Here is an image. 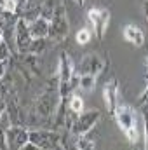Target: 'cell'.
<instances>
[{"instance_id":"18","label":"cell","mask_w":148,"mask_h":150,"mask_svg":"<svg viewBox=\"0 0 148 150\" xmlns=\"http://www.w3.org/2000/svg\"><path fill=\"white\" fill-rule=\"evenodd\" d=\"M68 108L73 110L75 113H80L84 110V100H82L80 96H77V94H72V96L68 98Z\"/></svg>"},{"instance_id":"20","label":"cell","mask_w":148,"mask_h":150,"mask_svg":"<svg viewBox=\"0 0 148 150\" xmlns=\"http://www.w3.org/2000/svg\"><path fill=\"white\" fill-rule=\"evenodd\" d=\"M0 5L4 7L5 12H16V14H19L18 12V0H4Z\"/></svg>"},{"instance_id":"26","label":"cell","mask_w":148,"mask_h":150,"mask_svg":"<svg viewBox=\"0 0 148 150\" xmlns=\"http://www.w3.org/2000/svg\"><path fill=\"white\" fill-rule=\"evenodd\" d=\"M2 18H4V7L0 5V23H2Z\"/></svg>"},{"instance_id":"9","label":"cell","mask_w":148,"mask_h":150,"mask_svg":"<svg viewBox=\"0 0 148 150\" xmlns=\"http://www.w3.org/2000/svg\"><path fill=\"white\" fill-rule=\"evenodd\" d=\"M78 74H92V75H98L105 72V65H103V59L96 54H85L78 65V68H75Z\"/></svg>"},{"instance_id":"13","label":"cell","mask_w":148,"mask_h":150,"mask_svg":"<svg viewBox=\"0 0 148 150\" xmlns=\"http://www.w3.org/2000/svg\"><path fill=\"white\" fill-rule=\"evenodd\" d=\"M124 38L131 44H134L136 47H141L145 44V33L141 28H138L136 25H127L124 26Z\"/></svg>"},{"instance_id":"5","label":"cell","mask_w":148,"mask_h":150,"mask_svg":"<svg viewBox=\"0 0 148 150\" xmlns=\"http://www.w3.org/2000/svg\"><path fill=\"white\" fill-rule=\"evenodd\" d=\"M101 119V112L98 108H91L87 112H80L77 120L73 122L72 129H70V134L72 136H82V134H87Z\"/></svg>"},{"instance_id":"21","label":"cell","mask_w":148,"mask_h":150,"mask_svg":"<svg viewBox=\"0 0 148 150\" xmlns=\"http://www.w3.org/2000/svg\"><path fill=\"white\" fill-rule=\"evenodd\" d=\"M11 58V49H9V44L4 40L0 42V61H7Z\"/></svg>"},{"instance_id":"7","label":"cell","mask_w":148,"mask_h":150,"mask_svg":"<svg viewBox=\"0 0 148 150\" xmlns=\"http://www.w3.org/2000/svg\"><path fill=\"white\" fill-rule=\"evenodd\" d=\"M5 140H7V149H25L30 143V131L26 127H23L21 124H11L5 129Z\"/></svg>"},{"instance_id":"11","label":"cell","mask_w":148,"mask_h":150,"mask_svg":"<svg viewBox=\"0 0 148 150\" xmlns=\"http://www.w3.org/2000/svg\"><path fill=\"white\" fill-rule=\"evenodd\" d=\"M77 72L75 70V65L73 61H72V58H70V54L68 52H61V56H59V65H58V74H59V84L61 82H68L73 74Z\"/></svg>"},{"instance_id":"2","label":"cell","mask_w":148,"mask_h":150,"mask_svg":"<svg viewBox=\"0 0 148 150\" xmlns=\"http://www.w3.org/2000/svg\"><path fill=\"white\" fill-rule=\"evenodd\" d=\"M30 147L44 150L63 149L65 136L54 129H32L30 131Z\"/></svg>"},{"instance_id":"22","label":"cell","mask_w":148,"mask_h":150,"mask_svg":"<svg viewBox=\"0 0 148 150\" xmlns=\"http://www.w3.org/2000/svg\"><path fill=\"white\" fill-rule=\"evenodd\" d=\"M7 149V140H5V127L0 126V150Z\"/></svg>"},{"instance_id":"24","label":"cell","mask_w":148,"mask_h":150,"mask_svg":"<svg viewBox=\"0 0 148 150\" xmlns=\"http://www.w3.org/2000/svg\"><path fill=\"white\" fill-rule=\"evenodd\" d=\"M73 2L78 5V7H84V5H85V0H73Z\"/></svg>"},{"instance_id":"4","label":"cell","mask_w":148,"mask_h":150,"mask_svg":"<svg viewBox=\"0 0 148 150\" xmlns=\"http://www.w3.org/2000/svg\"><path fill=\"white\" fill-rule=\"evenodd\" d=\"M113 115H115V120H117L118 127L125 133L127 140L131 143H136L138 138H140V134H138V119H136L134 108H131L127 105L117 107V110H115Z\"/></svg>"},{"instance_id":"14","label":"cell","mask_w":148,"mask_h":150,"mask_svg":"<svg viewBox=\"0 0 148 150\" xmlns=\"http://www.w3.org/2000/svg\"><path fill=\"white\" fill-rule=\"evenodd\" d=\"M47 44H49V38H33L30 47H28V52L35 54V56H40L47 51Z\"/></svg>"},{"instance_id":"19","label":"cell","mask_w":148,"mask_h":150,"mask_svg":"<svg viewBox=\"0 0 148 150\" xmlns=\"http://www.w3.org/2000/svg\"><path fill=\"white\" fill-rule=\"evenodd\" d=\"M77 42L80 44V45H85V44H89L91 42V38H92V32L89 30V28H80L78 32H77Z\"/></svg>"},{"instance_id":"17","label":"cell","mask_w":148,"mask_h":150,"mask_svg":"<svg viewBox=\"0 0 148 150\" xmlns=\"http://www.w3.org/2000/svg\"><path fill=\"white\" fill-rule=\"evenodd\" d=\"M12 91V77L9 74H5L0 79V98L9 96V93Z\"/></svg>"},{"instance_id":"8","label":"cell","mask_w":148,"mask_h":150,"mask_svg":"<svg viewBox=\"0 0 148 150\" xmlns=\"http://www.w3.org/2000/svg\"><path fill=\"white\" fill-rule=\"evenodd\" d=\"M12 37H14L16 49H18L19 54L28 52V47H30V44H32L33 37H32V32H30V23H28L25 18L19 16V19L16 21V26H14V33H12Z\"/></svg>"},{"instance_id":"6","label":"cell","mask_w":148,"mask_h":150,"mask_svg":"<svg viewBox=\"0 0 148 150\" xmlns=\"http://www.w3.org/2000/svg\"><path fill=\"white\" fill-rule=\"evenodd\" d=\"M87 21L91 23L92 33L96 35V38L98 40H103L105 33H106V28H108V23H110V11L108 9L92 7L87 12Z\"/></svg>"},{"instance_id":"12","label":"cell","mask_w":148,"mask_h":150,"mask_svg":"<svg viewBox=\"0 0 148 150\" xmlns=\"http://www.w3.org/2000/svg\"><path fill=\"white\" fill-rule=\"evenodd\" d=\"M49 28H51V19L47 16H38L35 21L30 23V32L33 38H47L49 35Z\"/></svg>"},{"instance_id":"1","label":"cell","mask_w":148,"mask_h":150,"mask_svg":"<svg viewBox=\"0 0 148 150\" xmlns=\"http://www.w3.org/2000/svg\"><path fill=\"white\" fill-rule=\"evenodd\" d=\"M61 101H63V98H61L59 91L47 89L45 93H42L40 96H37L32 112L28 113V122L32 119L35 120V124H42L45 120H52V117H54V113H56Z\"/></svg>"},{"instance_id":"25","label":"cell","mask_w":148,"mask_h":150,"mask_svg":"<svg viewBox=\"0 0 148 150\" xmlns=\"http://www.w3.org/2000/svg\"><path fill=\"white\" fill-rule=\"evenodd\" d=\"M143 7H145V18H148V0H145V5Z\"/></svg>"},{"instance_id":"16","label":"cell","mask_w":148,"mask_h":150,"mask_svg":"<svg viewBox=\"0 0 148 150\" xmlns=\"http://www.w3.org/2000/svg\"><path fill=\"white\" fill-rule=\"evenodd\" d=\"M73 147L78 150H92L96 147V143L91 140V138H87L85 134H82V136H77L73 142Z\"/></svg>"},{"instance_id":"3","label":"cell","mask_w":148,"mask_h":150,"mask_svg":"<svg viewBox=\"0 0 148 150\" xmlns=\"http://www.w3.org/2000/svg\"><path fill=\"white\" fill-rule=\"evenodd\" d=\"M68 32H70V23H68V16H66V5L63 2L51 14V28H49L47 38L51 42H61L66 38Z\"/></svg>"},{"instance_id":"23","label":"cell","mask_w":148,"mask_h":150,"mask_svg":"<svg viewBox=\"0 0 148 150\" xmlns=\"http://www.w3.org/2000/svg\"><path fill=\"white\" fill-rule=\"evenodd\" d=\"M4 112H5V98H0V119H2Z\"/></svg>"},{"instance_id":"10","label":"cell","mask_w":148,"mask_h":150,"mask_svg":"<svg viewBox=\"0 0 148 150\" xmlns=\"http://www.w3.org/2000/svg\"><path fill=\"white\" fill-rule=\"evenodd\" d=\"M117 98H118V82L117 79H110L103 87V101L110 113H115L117 110Z\"/></svg>"},{"instance_id":"15","label":"cell","mask_w":148,"mask_h":150,"mask_svg":"<svg viewBox=\"0 0 148 150\" xmlns=\"http://www.w3.org/2000/svg\"><path fill=\"white\" fill-rule=\"evenodd\" d=\"M96 86V75L92 74H82L80 75V80H78V87L84 89V91H92Z\"/></svg>"}]
</instances>
